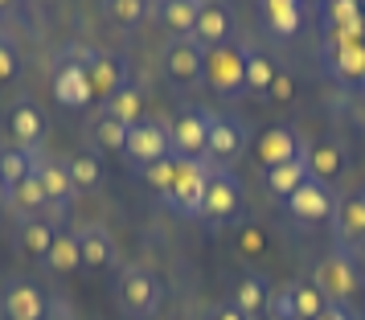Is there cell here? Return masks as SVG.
Returning a JSON list of instances; mask_svg holds the SVG:
<instances>
[{
  "label": "cell",
  "instance_id": "cell-1",
  "mask_svg": "<svg viewBox=\"0 0 365 320\" xmlns=\"http://www.w3.org/2000/svg\"><path fill=\"white\" fill-rule=\"evenodd\" d=\"M205 86L222 99H242L247 95V50L242 46H214L205 50Z\"/></svg>",
  "mask_w": 365,
  "mask_h": 320
},
{
  "label": "cell",
  "instance_id": "cell-2",
  "mask_svg": "<svg viewBox=\"0 0 365 320\" xmlns=\"http://www.w3.org/2000/svg\"><path fill=\"white\" fill-rule=\"evenodd\" d=\"M214 169L217 165L210 156H177V181H173V193L165 197L168 210H177L185 218H197L201 197H205V185H210Z\"/></svg>",
  "mask_w": 365,
  "mask_h": 320
},
{
  "label": "cell",
  "instance_id": "cell-3",
  "mask_svg": "<svg viewBox=\"0 0 365 320\" xmlns=\"http://www.w3.org/2000/svg\"><path fill=\"white\" fill-rule=\"evenodd\" d=\"M115 296H119V308H123L128 316L144 320V316H156V312H160L165 287H160V279H156L148 267H128V271H119Z\"/></svg>",
  "mask_w": 365,
  "mask_h": 320
},
{
  "label": "cell",
  "instance_id": "cell-4",
  "mask_svg": "<svg viewBox=\"0 0 365 320\" xmlns=\"http://www.w3.org/2000/svg\"><path fill=\"white\" fill-rule=\"evenodd\" d=\"M316 287L324 291V300L329 304H349L357 296V267H353V254L341 247V251H329L320 263H316Z\"/></svg>",
  "mask_w": 365,
  "mask_h": 320
},
{
  "label": "cell",
  "instance_id": "cell-5",
  "mask_svg": "<svg viewBox=\"0 0 365 320\" xmlns=\"http://www.w3.org/2000/svg\"><path fill=\"white\" fill-rule=\"evenodd\" d=\"M238 210H242V185L234 181V172L214 169L210 185H205V197H201L197 218L205 222V226H214V230H217V226H226Z\"/></svg>",
  "mask_w": 365,
  "mask_h": 320
},
{
  "label": "cell",
  "instance_id": "cell-6",
  "mask_svg": "<svg viewBox=\"0 0 365 320\" xmlns=\"http://www.w3.org/2000/svg\"><path fill=\"white\" fill-rule=\"evenodd\" d=\"M287 214L296 222H308V226H316V222H332V214H336V193H332L329 181H316V177H308L304 185L287 197Z\"/></svg>",
  "mask_w": 365,
  "mask_h": 320
},
{
  "label": "cell",
  "instance_id": "cell-7",
  "mask_svg": "<svg viewBox=\"0 0 365 320\" xmlns=\"http://www.w3.org/2000/svg\"><path fill=\"white\" fill-rule=\"evenodd\" d=\"M247 144H250L247 128L234 115H210V144H205V156L214 160L217 169L230 165V160H238V156L247 152Z\"/></svg>",
  "mask_w": 365,
  "mask_h": 320
},
{
  "label": "cell",
  "instance_id": "cell-8",
  "mask_svg": "<svg viewBox=\"0 0 365 320\" xmlns=\"http://www.w3.org/2000/svg\"><path fill=\"white\" fill-rule=\"evenodd\" d=\"M165 74L177 86L197 83L201 74H205V50H201L193 37H173L165 46Z\"/></svg>",
  "mask_w": 365,
  "mask_h": 320
},
{
  "label": "cell",
  "instance_id": "cell-9",
  "mask_svg": "<svg viewBox=\"0 0 365 320\" xmlns=\"http://www.w3.org/2000/svg\"><path fill=\"white\" fill-rule=\"evenodd\" d=\"M168 144L173 156H205L210 144V115L205 111H181L168 128Z\"/></svg>",
  "mask_w": 365,
  "mask_h": 320
},
{
  "label": "cell",
  "instance_id": "cell-10",
  "mask_svg": "<svg viewBox=\"0 0 365 320\" xmlns=\"http://www.w3.org/2000/svg\"><path fill=\"white\" fill-rule=\"evenodd\" d=\"M128 156H132L135 165H156V160H165V156H173V144H168V128H160V123H135V128H128Z\"/></svg>",
  "mask_w": 365,
  "mask_h": 320
},
{
  "label": "cell",
  "instance_id": "cell-11",
  "mask_svg": "<svg viewBox=\"0 0 365 320\" xmlns=\"http://www.w3.org/2000/svg\"><path fill=\"white\" fill-rule=\"evenodd\" d=\"M53 99L62 103V107H70V111L91 107V99H95V86H91L86 66H78V62H62V66H58V74H53Z\"/></svg>",
  "mask_w": 365,
  "mask_h": 320
},
{
  "label": "cell",
  "instance_id": "cell-12",
  "mask_svg": "<svg viewBox=\"0 0 365 320\" xmlns=\"http://www.w3.org/2000/svg\"><path fill=\"white\" fill-rule=\"evenodd\" d=\"M299 152H304V148H299L296 132H292L287 123H275V128H267V132L255 140V156H259V165H263V169L287 165V160H296Z\"/></svg>",
  "mask_w": 365,
  "mask_h": 320
},
{
  "label": "cell",
  "instance_id": "cell-13",
  "mask_svg": "<svg viewBox=\"0 0 365 320\" xmlns=\"http://www.w3.org/2000/svg\"><path fill=\"white\" fill-rule=\"evenodd\" d=\"M230 29H234V17L230 9L222 4V0H205V9H201L197 25H193V41H197L201 50H214V46H226L230 41Z\"/></svg>",
  "mask_w": 365,
  "mask_h": 320
},
{
  "label": "cell",
  "instance_id": "cell-14",
  "mask_svg": "<svg viewBox=\"0 0 365 320\" xmlns=\"http://www.w3.org/2000/svg\"><path fill=\"white\" fill-rule=\"evenodd\" d=\"M86 74H91V86H95V99H111L119 86H128V78H123V62H119L115 53L107 50H91L86 53Z\"/></svg>",
  "mask_w": 365,
  "mask_h": 320
},
{
  "label": "cell",
  "instance_id": "cell-15",
  "mask_svg": "<svg viewBox=\"0 0 365 320\" xmlns=\"http://www.w3.org/2000/svg\"><path fill=\"white\" fill-rule=\"evenodd\" d=\"M74 234L83 247V267H111L115 263V242H111V230L103 222H86Z\"/></svg>",
  "mask_w": 365,
  "mask_h": 320
},
{
  "label": "cell",
  "instance_id": "cell-16",
  "mask_svg": "<svg viewBox=\"0 0 365 320\" xmlns=\"http://www.w3.org/2000/svg\"><path fill=\"white\" fill-rule=\"evenodd\" d=\"M41 181L46 189V202L50 205H66L74 197V181H70V169L66 165H58V160H46V156H37L34 152V169H29Z\"/></svg>",
  "mask_w": 365,
  "mask_h": 320
},
{
  "label": "cell",
  "instance_id": "cell-17",
  "mask_svg": "<svg viewBox=\"0 0 365 320\" xmlns=\"http://www.w3.org/2000/svg\"><path fill=\"white\" fill-rule=\"evenodd\" d=\"M0 308H4V320H46V296L34 284H9Z\"/></svg>",
  "mask_w": 365,
  "mask_h": 320
},
{
  "label": "cell",
  "instance_id": "cell-18",
  "mask_svg": "<svg viewBox=\"0 0 365 320\" xmlns=\"http://www.w3.org/2000/svg\"><path fill=\"white\" fill-rule=\"evenodd\" d=\"M9 135H13L17 148H37L41 135H46V115L37 111L34 103H17L9 111Z\"/></svg>",
  "mask_w": 365,
  "mask_h": 320
},
{
  "label": "cell",
  "instance_id": "cell-19",
  "mask_svg": "<svg viewBox=\"0 0 365 320\" xmlns=\"http://www.w3.org/2000/svg\"><path fill=\"white\" fill-rule=\"evenodd\" d=\"M201 9H205V0H156V17H160V25H165L168 33H177V37L193 33Z\"/></svg>",
  "mask_w": 365,
  "mask_h": 320
},
{
  "label": "cell",
  "instance_id": "cell-20",
  "mask_svg": "<svg viewBox=\"0 0 365 320\" xmlns=\"http://www.w3.org/2000/svg\"><path fill=\"white\" fill-rule=\"evenodd\" d=\"M312 172H308V160H304V152H299L296 160H287V165H275V169H267V193L271 197H279V202H287L292 193H296L304 181H308Z\"/></svg>",
  "mask_w": 365,
  "mask_h": 320
},
{
  "label": "cell",
  "instance_id": "cell-21",
  "mask_svg": "<svg viewBox=\"0 0 365 320\" xmlns=\"http://www.w3.org/2000/svg\"><path fill=\"white\" fill-rule=\"evenodd\" d=\"M275 37H296L304 25V0H259Z\"/></svg>",
  "mask_w": 365,
  "mask_h": 320
},
{
  "label": "cell",
  "instance_id": "cell-22",
  "mask_svg": "<svg viewBox=\"0 0 365 320\" xmlns=\"http://www.w3.org/2000/svg\"><path fill=\"white\" fill-rule=\"evenodd\" d=\"M304 160H308V172H312L316 181H332V177H341V169H345V148L332 144V140H320V144H308L304 148Z\"/></svg>",
  "mask_w": 365,
  "mask_h": 320
},
{
  "label": "cell",
  "instance_id": "cell-23",
  "mask_svg": "<svg viewBox=\"0 0 365 320\" xmlns=\"http://www.w3.org/2000/svg\"><path fill=\"white\" fill-rule=\"evenodd\" d=\"M332 226H336V238L341 247H353V242H365V202L361 193L357 197H345L332 214Z\"/></svg>",
  "mask_w": 365,
  "mask_h": 320
},
{
  "label": "cell",
  "instance_id": "cell-24",
  "mask_svg": "<svg viewBox=\"0 0 365 320\" xmlns=\"http://www.w3.org/2000/svg\"><path fill=\"white\" fill-rule=\"evenodd\" d=\"M103 111H107V115H115L123 128H135V123H144V91H140L135 83L119 86L115 95L103 103Z\"/></svg>",
  "mask_w": 365,
  "mask_h": 320
},
{
  "label": "cell",
  "instance_id": "cell-25",
  "mask_svg": "<svg viewBox=\"0 0 365 320\" xmlns=\"http://www.w3.org/2000/svg\"><path fill=\"white\" fill-rule=\"evenodd\" d=\"M34 169V148H17V144H0V181L17 189Z\"/></svg>",
  "mask_w": 365,
  "mask_h": 320
},
{
  "label": "cell",
  "instance_id": "cell-26",
  "mask_svg": "<svg viewBox=\"0 0 365 320\" xmlns=\"http://www.w3.org/2000/svg\"><path fill=\"white\" fill-rule=\"evenodd\" d=\"M46 267L58 271V275H74L83 267V247H78V234H58L53 238L50 254H46Z\"/></svg>",
  "mask_w": 365,
  "mask_h": 320
},
{
  "label": "cell",
  "instance_id": "cell-27",
  "mask_svg": "<svg viewBox=\"0 0 365 320\" xmlns=\"http://www.w3.org/2000/svg\"><path fill=\"white\" fill-rule=\"evenodd\" d=\"M103 13L115 29H135L152 13V0H103Z\"/></svg>",
  "mask_w": 365,
  "mask_h": 320
},
{
  "label": "cell",
  "instance_id": "cell-28",
  "mask_svg": "<svg viewBox=\"0 0 365 320\" xmlns=\"http://www.w3.org/2000/svg\"><path fill=\"white\" fill-rule=\"evenodd\" d=\"M267 296H271V284H267L263 275H242L238 279V287H234V304L247 312V316H255V312H263L267 308Z\"/></svg>",
  "mask_w": 365,
  "mask_h": 320
},
{
  "label": "cell",
  "instance_id": "cell-29",
  "mask_svg": "<svg viewBox=\"0 0 365 320\" xmlns=\"http://www.w3.org/2000/svg\"><path fill=\"white\" fill-rule=\"evenodd\" d=\"M275 74L279 70H275V62L263 50H247V95H267Z\"/></svg>",
  "mask_w": 365,
  "mask_h": 320
},
{
  "label": "cell",
  "instance_id": "cell-30",
  "mask_svg": "<svg viewBox=\"0 0 365 320\" xmlns=\"http://www.w3.org/2000/svg\"><path fill=\"white\" fill-rule=\"evenodd\" d=\"M332 70H336L341 78H361L365 41H332Z\"/></svg>",
  "mask_w": 365,
  "mask_h": 320
},
{
  "label": "cell",
  "instance_id": "cell-31",
  "mask_svg": "<svg viewBox=\"0 0 365 320\" xmlns=\"http://www.w3.org/2000/svg\"><path fill=\"white\" fill-rule=\"evenodd\" d=\"M53 238H58V230L46 218H29L21 226V247H25V254H34V259H46L50 254Z\"/></svg>",
  "mask_w": 365,
  "mask_h": 320
},
{
  "label": "cell",
  "instance_id": "cell-32",
  "mask_svg": "<svg viewBox=\"0 0 365 320\" xmlns=\"http://www.w3.org/2000/svg\"><path fill=\"white\" fill-rule=\"evenodd\" d=\"M91 140H95L103 152H123L128 148V128H123L115 115L99 111V115H95V128H91Z\"/></svg>",
  "mask_w": 365,
  "mask_h": 320
},
{
  "label": "cell",
  "instance_id": "cell-33",
  "mask_svg": "<svg viewBox=\"0 0 365 320\" xmlns=\"http://www.w3.org/2000/svg\"><path fill=\"white\" fill-rule=\"evenodd\" d=\"M292 296H296L299 320H316L329 308V300H324V291L316 287V279H292Z\"/></svg>",
  "mask_w": 365,
  "mask_h": 320
},
{
  "label": "cell",
  "instance_id": "cell-34",
  "mask_svg": "<svg viewBox=\"0 0 365 320\" xmlns=\"http://www.w3.org/2000/svg\"><path fill=\"white\" fill-rule=\"evenodd\" d=\"M66 169H70L74 189H95L99 185V177H103V165H99L95 152H74V156L66 160Z\"/></svg>",
  "mask_w": 365,
  "mask_h": 320
},
{
  "label": "cell",
  "instance_id": "cell-35",
  "mask_svg": "<svg viewBox=\"0 0 365 320\" xmlns=\"http://www.w3.org/2000/svg\"><path fill=\"white\" fill-rule=\"evenodd\" d=\"M263 316H267V320H299V312H296V296H292V284L271 287Z\"/></svg>",
  "mask_w": 365,
  "mask_h": 320
},
{
  "label": "cell",
  "instance_id": "cell-36",
  "mask_svg": "<svg viewBox=\"0 0 365 320\" xmlns=\"http://www.w3.org/2000/svg\"><path fill=\"white\" fill-rule=\"evenodd\" d=\"M9 205H17V210H25V214H34V210H41V205H50V202H46V189H41V181L29 172V177H25V181L13 189Z\"/></svg>",
  "mask_w": 365,
  "mask_h": 320
},
{
  "label": "cell",
  "instance_id": "cell-37",
  "mask_svg": "<svg viewBox=\"0 0 365 320\" xmlns=\"http://www.w3.org/2000/svg\"><path fill=\"white\" fill-rule=\"evenodd\" d=\"M144 181H148L160 197L173 193V181H177V156H165V160H156V165H144Z\"/></svg>",
  "mask_w": 365,
  "mask_h": 320
},
{
  "label": "cell",
  "instance_id": "cell-38",
  "mask_svg": "<svg viewBox=\"0 0 365 320\" xmlns=\"http://www.w3.org/2000/svg\"><path fill=\"white\" fill-rule=\"evenodd\" d=\"M263 247H267L263 226H255V222H242V226H238V251H242V254H263Z\"/></svg>",
  "mask_w": 365,
  "mask_h": 320
},
{
  "label": "cell",
  "instance_id": "cell-39",
  "mask_svg": "<svg viewBox=\"0 0 365 320\" xmlns=\"http://www.w3.org/2000/svg\"><path fill=\"white\" fill-rule=\"evenodd\" d=\"M17 70H21L17 50H13L9 41H0V83H13V78H17Z\"/></svg>",
  "mask_w": 365,
  "mask_h": 320
},
{
  "label": "cell",
  "instance_id": "cell-40",
  "mask_svg": "<svg viewBox=\"0 0 365 320\" xmlns=\"http://www.w3.org/2000/svg\"><path fill=\"white\" fill-rule=\"evenodd\" d=\"M292 95H296V83H292V74H275V83H271V91H267V99L275 103H292Z\"/></svg>",
  "mask_w": 365,
  "mask_h": 320
},
{
  "label": "cell",
  "instance_id": "cell-41",
  "mask_svg": "<svg viewBox=\"0 0 365 320\" xmlns=\"http://www.w3.org/2000/svg\"><path fill=\"white\" fill-rule=\"evenodd\" d=\"M210 320H250V316L230 300V304H214V308H210Z\"/></svg>",
  "mask_w": 365,
  "mask_h": 320
},
{
  "label": "cell",
  "instance_id": "cell-42",
  "mask_svg": "<svg viewBox=\"0 0 365 320\" xmlns=\"http://www.w3.org/2000/svg\"><path fill=\"white\" fill-rule=\"evenodd\" d=\"M316 320H357V312H353L349 304H329V308H324Z\"/></svg>",
  "mask_w": 365,
  "mask_h": 320
},
{
  "label": "cell",
  "instance_id": "cell-43",
  "mask_svg": "<svg viewBox=\"0 0 365 320\" xmlns=\"http://www.w3.org/2000/svg\"><path fill=\"white\" fill-rule=\"evenodd\" d=\"M9 197H13V189H9L4 181H0V205H9Z\"/></svg>",
  "mask_w": 365,
  "mask_h": 320
},
{
  "label": "cell",
  "instance_id": "cell-44",
  "mask_svg": "<svg viewBox=\"0 0 365 320\" xmlns=\"http://www.w3.org/2000/svg\"><path fill=\"white\" fill-rule=\"evenodd\" d=\"M13 4H17V0H0V13H9V9H13Z\"/></svg>",
  "mask_w": 365,
  "mask_h": 320
},
{
  "label": "cell",
  "instance_id": "cell-45",
  "mask_svg": "<svg viewBox=\"0 0 365 320\" xmlns=\"http://www.w3.org/2000/svg\"><path fill=\"white\" fill-rule=\"evenodd\" d=\"M357 86H361V91H365V70H361V78H357Z\"/></svg>",
  "mask_w": 365,
  "mask_h": 320
},
{
  "label": "cell",
  "instance_id": "cell-46",
  "mask_svg": "<svg viewBox=\"0 0 365 320\" xmlns=\"http://www.w3.org/2000/svg\"><path fill=\"white\" fill-rule=\"evenodd\" d=\"M304 4H324V0H304Z\"/></svg>",
  "mask_w": 365,
  "mask_h": 320
},
{
  "label": "cell",
  "instance_id": "cell-47",
  "mask_svg": "<svg viewBox=\"0 0 365 320\" xmlns=\"http://www.w3.org/2000/svg\"><path fill=\"white\" fill-rule=\"evenodd\" d=\"M361 202H365V189H361Z\"/></svg>",
  "mask_w": 365,
  "mask_h": 320
},
{
  "label": "cell",
  "instance_id": "cell-48",
  "mask_svg": "<svg viewBox=\"0 0 365 320\" xmlns=\"http://www.w3.org/2000/svg\"><path fill=\"white\" fill-rule=\"evenodd\" d=\"M361 13H365V0H361Z\"/></svg>",
  "mask_w": 365,
  "mask_h": 320
},
{
  "label": "cell",
  "instance_id": "cell-49",
  "mask_svg": "<svg viewBox=\"0 0 365 320\" xmlns=\"http://www.w3.org/2000/svg\"><path fill=\"white\" fill-rule=\"evenodd\" d=\"M357 4H361V0H357Z\"/></svg>",
  "mask_w": 365,
  "mask_h": 320
}]
</instances>
